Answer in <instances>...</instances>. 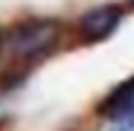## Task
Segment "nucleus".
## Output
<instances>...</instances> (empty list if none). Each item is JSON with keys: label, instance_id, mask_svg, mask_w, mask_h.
Returning <instances> with one entry per match:
<instances>
[{"label": "nucleus", "instance_id": "20e7f679", "mask_svg": "<svg viewBox=\"0 0 134 131\" xmlns=\"http://www.w3.org/2000/svg\"><path fill=\"white\" fill-rule=\"evenodd\" d=\"M109 131H134V112H123V115H115V123Z\"/></svg>", "mask_w": 134, "mask_h": 131}, {"label": "nucleus", "instance_id": "7ed1b4c3", "mask_svg": "<svg viewBox=\"0 0 134 131\" xmlns=\"http://www.w3.org/2000/svg\"><path fill=\"white\" fill-rule=\"evenodd\" d=\"M104 115H123V112H134V79L120 85L115 93H109V98L101 104Z\"/></svg>", "mask_w": 134, "mask_h": 131}, {"label": "nucleus", "instance_id": "f03ea898", "mask_svg": "<svg viewBox=\"0 0 134 131\" xmlns=\"http://www.w3.org/2000/svg\"><path fill=\"white\" fill-rule=\"evenodd\" d=\"M118 22H120V8L118 5H99V8L88 11L80 19V35L88 44L104 41L118 30Z\"/></svg>", "mask_w": 134, "mask_h": 131}, {"label": "nucleus", "instance_id": "f257e3e1", "mask_svg": "<svg viewBox=\"0 0 134 131\" xmlns=\"http://www.w3.org/2000/svg\"><path fill=\"white\" fill-rule=\"evenodd\" d=\"M58 35H60V27L55 22H25V25H19L11 33L8 49L16 60L33 63V60L47 57L55 49Z\"/></svg>", "mask_w": 134, "mask_h": 131}, {"label": "nucleus", "instance_id": "39448f33", "mask_svg": "<svg viewBox=\"0 0 134 131\" xmlns=\"http://www.w3.org/2000/svg\"><path fill=\"white\" fill-rule=\"evenodd\" d=\"M0 52H3V38H0Z\"/></svg>", "mask_w": 134, "mask_h": 131}]
</instances>
